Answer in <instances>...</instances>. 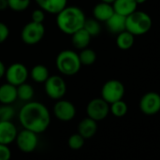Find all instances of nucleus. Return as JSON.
<instances>
[{
  "label": "nucleus",
  "instance_id": "obj_1",
  "mask_svg": "<svg viewBox=\"0 0 160 160\" xmlns=\"http://www.w3.org/2000/svg\"><path fill=\"white\" fill-rule=\"evenodd\" d=\"M19 122L24 129L37 134L43 133L51 124V113L48 108L41 102H26L18 114Z\"/></svg>",
  "mask_w": 160,
  "mask_h": 160
},
{
  "label": "nucleus",
  "instance_id": "obj_2",
  "mask_svg": "<svg viewBox=\"0 0 160 160\" xmlns=\"http://www.w3.org/2000/svg\"><path fill=\"white\" fill-rule=\"evenodd\" d=\"M85 20L84 12L76 6H67L56 14L57 27L61 32L70 36L83 28Z\"/></svg>",
  "mask_w": 160,
  "mask_h": 160
},
{
  "label": "nucleus",
  "instance_id": "obj_3",
  "mask_svg": "<svg viewBox=\"0 0 160 160\" xmlns=\"http://www.w3.org/2000/svg\"><path fill=\"white\" fill-rule=\"evenodd\" d=\"M55 65L58 71L66 76L77 74L82 67L79 54L72 50H64L60 52L56 57Z\"/></svg>",
  "mask_w": 160,
  "mask_h": 160
},
{
  "label": "nucleus",
  "instance_id": "obj_4",
  "mask_svg": "<svg viewBox=\"0 0 160 160\" xmlns=\"http://www.w3.org/2000/svg\"><path fill=\"white\" fill-rule=\"evenodd\" d=\"M152 25V18L144 11L136 10L127 17L126 30L133 36H142L148 33Z\"/></svg>",
  "mask_w": 160,
  "mask_h": 160
},
{
  "label": "nucleus",
  "instance_id": "obj_5",
  "mask_svg": "<svg viewBox=\"0 0 160 160\" xmlns=\"http://www.w3.org/2000/svg\"><path fill=\"white\" fill-rule=\"evenodd\" d=\"M125 91V86L120 81L110 80L106 82L101 88V98L109 104H112L123 99Z\"/></svg>",
  "mask_w": 160,
  "mask_h": 160
},
{
  "label": "nucleus",
  "instance_id": "obj_6",
  "mask_svg": "<svg viewBox=\"0 0 160 160\" xmlns=\"http://www.w3.org/2000/svg\"><path fill=\"white\" fill-rule=\"evenodd\" d=\"M44 35L45 27L43 23H38L31 21L22 27L21 38L27 45H35L43 38Z\"/></svg>",
  "mask_w": 160,
  "mask_h": 160
},
{
  "label": "nucleus",
  "instance_id": "obj_7",
  "mask_svg": "<svg viewBox=\"0 0 160 160\" xmlns=\"http://www.w3.org/2000/svg\"><path fill=\"white\" fill-rule=\"evenodd\" d=\"M46 95L54 100L62 99L67 93V84L65 80L58 75L50 76L44 82Z\"/></svg>",
  "mask_w": 160,
  "mask_h": 160
},
{
  "label": "nucleus",
  "instance_id": "obj_8",
  "mask_svg": "<svg viewBox=\"0 0 160 160\" xmlns=\"http://www.w3.org/2000/svg\"><path fill=\"white\" fill-rule=\"evenodd\" d=\"M38 134L28 129H22L18 132L16 137V144L20 151L25 154L34 152L38 145Z\"/></svg>",
  "mask_w": 160,
  "mask_h": 160
},
{
  "label": "nucleus",
  "instance_id": "obj_9",
  "mask_svg": "<svg viewBox=\"0 0 160 160\" xmlns=\"http://www.w3.org/2000/svg\"><path fill=\"white\" fill-rule=\"evenodd\" d=\"M86 113L87 117L97 122L104 120L110 113V104L102 98H94L87 104Z\"/></svg>",
  "mask_w": 160,
  "mask_h": 160
},
{
  "label": "nucleus",
  "instance_id": "obj_10",
  "mask_svg": "<svg viewBox=\"0 0 160 160\" xmlns=\"http://www.w3.org/2000/svg\"><path fill=\"white\" fill-rule=\"evenodd\" d=\"M5 77L8 83L17 87V86L26 82V80L28 78L27 68L22 63L11 64L6 69Z\"/></svg>",
  "mask_w": 160,
  "mask_h": 160
},
{
  "label": "nucleus",
  "instance_id": "obj_11",
  "mask_svg": "<svg viewBox=\"0 0 160 160\" xmlns=\"http://www.w3.org/2000/svg\"><path fill=\"white\" fill-rule=\"evenodd\" d=\"M53 114L62 122H69L76 115V108L72 102L66 99H59L53 106Z\"/></svg>",
  "mask_w": 160,
  "mask_h": 160
},
{
  "label": "nucleus",
  "instance_id": "obj_12",
  "mask_svg": "<svg viewBox=\"0 0 160 160\" xmlns=\"http://www.w3.org/2000/svg\"><path fill=\"white\" fill-rule=\"evenodd\" d=\"M140 109L146 115H154L160 112V95L156 92H148L142 96L140 101Z\"/></svg>",
  "mask_w": 160,
  "mask_h": 160
},
{
  "label": "nucleus",
  "instance_id": "obj_13",
  "mask_svg": "<svg viewBox=\"0 0 160 160\" xmlns=\"http://www.w3.org/2000/svg\"><path fill=\"white\" fill-rule=\"evenodd\" d=\"M17 134V128L12 121L0 122V144L9 145L15 142Z\"/></svg>",
  "mask_w": 160,
  "mask_h": 160
},
{
  "label": "nucleus",
  "instance_id": "obj_14",
  "mask_svg": "<svg viewBox=\"0 0 160 160\" xmlns=\"http://www.w3.org/2000/svg\"><path fill=\"white\" fill-rule=\"evenodd\" d=\"M35 2L45 12L55 15L68 6V0H35Z\"/></svg>",
  "mask_w": 160,
  "mask_h": 160
},
{
  "label": "nucleus",
  "instance_id": "obj_15",
  "mask_svg": "<svg viewBox=\"0 0 160 160\" xmlns=\"http://www.w3.org/2000/svg\"><path fill=\"white\" fill-rule=\"evenodd\" d=\"M114 13L112 4L100 2L97 4L93 8V15L98 22H107Z\"/></svg>",
  "mask_w": 160,
  "mask_h": 160
},
{
  "label": "nucleus",
  "instance_id": "obj_16",
  "mask_svg": "<svg viewBox=\"0 0 160 160\" xmlns=\"http://www.w3.org/2000/svg\"><path fill=\"white\" fill-rule=\"evenodd\" d=\"M98 131V124L97 121L86 117L82 119L78 126V133L82 136L85 140L91 139L96 135Z\"/></svg>",
  "mask_w": 160,
  "mask_h": 160
},
{
  "label": "nucleus",
  "instance_id": "obj_17",
  "mask_svg": "<svg viewBox=\"0 0 160 160\" xmlns=\"http://www.w3.org/2000/svg\"><path fill=\"white\" fill-rule=\"evenodd\" d=\"M18 99L17 87L7 82L0 86V103L2 105H11Z\"/></svg>",
  "mask_w": 160,
  "mask_h": 160
},
{
  "label": "nucleus",
  "instance_id": "obj_18",
  "mask_svg": "<svg viewBox=\"0 0 160 160\" xmlns=\"http://www.w3.org/2000/svg\"><path fill=\"white\" fill-rule=\"evenodd\" d=\"M105 22H106V26H107L108 30L111 33L118 35L121 32L126 30L127 17L114 12L113 15Z\"/></svg>",
  "mask_w": 160,
  "mask_h": 160
},
{
  "label": "nucleus",
  "instance_id": "obj_19",
  "mask_svg": "<svg viewBox=\"0 0 160 160\" xmlns=\"http://www.w3.org/2000/svg\"><path fill=\"white\" fill-rule=\"evenodd\" d=\"M114 12L128 17L137 10L138 4L135 0H115L112 3Z\"/></svg>",
  "mask_w": 160,
  "mask_h": 160
},
{
  "label": "nucleus",
  "instance_id": "obj_20",
  "mask_svg": "<svg viewBox=\"0 0 160 160\" xmlns=\"http://www.w3.org/2000/svg\"><path fill=\"white\" fill-rule=\"evenodd\" d=\"M91 38L92 37L83 28H82L71 35V42L75 48L79 50H83L85 48H88Z\"/></svg>",
  "mask_w": 160,
  "mask_h": 160
},
{
  "label": "nucleus",
  "instance_id": "obj_21",
  "mask_svg": "<svg viewBox=\"0 0 160 160\" xmlns=\"http://www.w3.org/2000/svg\"><path fill=\"white\" fill-rule=\"evenodd\" d=\"M30 76L32 80L38 83H43L50 77L49 69L44 65H36L32 68L30 71Z\"/></svg>",
  "mask_w": 160,
  "mask_h": 160
},
{
  "label": "nucleus",
  "instance_id": "obj_22",
  "mask_svg": "<svg viewBox=\"0 0 160 160\" xmlns=\"http://www.w3.org/2000/svg\"><path fill=\"white\" fill-rule=\"evenodd\" d=\"M135 36H133L130 32L125 30L123 32H121L120 34L117 35L116 38V45L119 49L121 50H129L135 41Z\"/></svg>",
  "mask_w": 160,
  "mask_h": 160
},
{
  "label": "nucleus",
  "instance_id": "obj_23",
  "mask_svg": "<svg viewBox=\"0 0 160 160\" xmlns=\"http://www.w3.org/2000/svg\"><path fill=\"white\" fill-rule=\"evenodd\" d=\"M34 88L31 84L29 83H22L19 86H17V96L18 98L22 101L24 102H29L32 100V98H34Z\"/></svg>",
  "mask_w": 160,
  "mask_h": 160
},
{
  "label": "nucleus",
  "instance_id": "obj_24",
  "mask_svg": "<svg viewBox=\"0 0 160 160\" xmlns=\"http://www.w3.org/2000/svg\"><path fill=\"white\" fill-rule=\"evenodd\" d=\"M79 58H80L82 65L91 66L97 60V53L94 50L89 49V48H85V49L82 50V52H80Z\"/></svg>",
  "mask_w": 160,
  "mask_h": 160
},
{
  "label": "nucleus",
  "instance_id": "obj_25",
  "mask_svg": "<svg viewBox=\"0 0 160 160\" xmlns=\"http://www.w3.org/2000/svg\"><path fill=\"white\" fill-rule=\"evenodd\" d=\"M128 105L123 99L110 104V112L112 113V115L118 118L125 116L128 112Z\"/></svg>",
  "mask_w": 160,
  "mask_h": 160
},
{
  "label": "nucleus",
  "instance_id": "obj_26",
  "mask_svg": "<svg viewBox=\"0 0 160 160\" xmlns=\"http://www.w3.org/2000/svg\"><path fill=\"white\" fill-rule=\"evenodd\" d=\"M83 29L91 37H96L100 33L101 26H100V23L98 20H96L95 18H92V19H86L85 20Z\"/></svg>",
  "mask_w": 160,
  "mask_h": 160
},
{
  "label": "nucleus",
  "instance_id": "obj_27",
  "mask_svg": "<svg viewBox=\"0 0 160 160\" xmlns=\"http://www.w3.org/2000/svg\"><path fill=\"white\" fill-rule=\"evenodd\" d=\"M84 142H85V139L82 136H81L79 133H75V134H72L68 138V147L72 150H80L83 147Z\"/></svg>",
  "mask_w": 160,
  "mask_h": 160
},
{
  "label": "nucleus",
  "instance_id": "obj_28",
  "mask_svg": "<svg viewBox=\"0 0 160 160\" xmlns=\"http://www.w3.org/2000/svg\"><path fill=\"white\" fill-rule=\"evenodd\" d=\"M31 0H8V8L13 11H23L27 9Z\"/></svg>",
  "mask_w": 160,
  "mask_h": 160
},
{
  "label": "nucleus",
  "instance_id": "obj_29",
  "mask_svg": "<svg viewBox=\"0 0 160 160\" xmlns=\"http://www.w3.org/2000/svg\"><path fill=\"white\" fill-rule=\"evenodd\" d=\"M14 109L11 105L0 106V122L11 121L14 116Z\"/></svg>",
  "mask_w": 160,
  "mask_h": 160
},
{
  "label": "nucleus",
  "instance_id": "obj_30",
  "mask_svg": "<svg viewBox=\"0 0 160 160\" xmlns=\"http://www.w3.org/2000/svg\"><path fill=\"white\" fill-rule=\"evenodd\" d=\"M45 20V11L41 8H37L32 12V22L38 23H43Z\"/></svg>",
  "mask_w": 160,
  "mask_h": 160
},
{
  "label": "nucleus",
  "instance_id": "obj_31",
  "mask_svg": "<svg viewBox=\"0 0 160 160\" xmlns=\"http://www.w3.org/2000/svg\"><path fill=\"white\" fill-rule=\"evenodd\" d=\"M9 36V28L8 25L0 22V44L5 42Z\"/></svg>",
  "mask_w": 160,
  "mask_h": 160
},
{
  "label": "nucleus",
  "instance_id": "obj_32",
  "mask_svg": "<svg viewBox=\"0 0 160 160\" xmlns=\"http://www.w3.org/2000/svg\"><path fill=\"white\" fill-rule=\"evenodd\" d=\"M11 151L8 145L0 144V160H10Z\"/></svg>",
  "mask_w": 160,
  "mask_h": 160
},
{
  "label": "nucleus",
  "instance_id": "obj_33",
  "mask_svg": "<svg viewBox=\"0 0 160 160\" xmlns=\"http://www.w3.org/2000/svg\"><path fill=\"white\" fill-rule=\"evenodd\" d=\"M8 8V0H0V10H5Z\"/></svg>",
  "mask_w": 160,
  "mask_h": 160
},
{
  "label": "nucleus",
  "instance_id": "obj_34",
  "mask_svg": "<svg viewBox=\"0 0 160 160\" xmlns=\"http://www.w3.org/2000/svg\"><path fill=\"white\" fill-rule=\"evenodd\" d=\"M6 67L4 65V63L0 60V79L3 78L5 76V73H6Z\"/></svg>",
  "mask_w": 160,
  "mask_h": 160
},
{
  "label": "nucleus",
  "instance_id": "obj_35",
  "mask_svg": "<svg viewBox=\"0 0 160 160\" xmlns=\"http://www.w3.org/2000/svg\"><path fill=\"white\" fill-rule=\"evenodd\" d=\"M135 1H136V3H137L138 5H142V4L145 3L147 0H135Z\"/></svg>",
  "mask_w": 160,
  "mask_h": 160
},
{
  "label": "nucleus",
  "instance_id": "obj_36",
  "mask_svg": "<svg viewBox=\"0 0 160 160\" xmlns=\"http://www.w3.org/2000/svg\"><path fill=\"white\" fill-rule=\"evenodd\" d=\"M115 0H101V2H105V3H109V4H112Z\"/></svg>",
  "mask_w": 160,
  "mask_h": 160
}]
</instances>
